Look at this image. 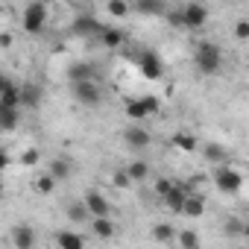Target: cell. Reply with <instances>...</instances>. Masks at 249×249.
Instances as JSON below:
<instances>
[{
	"label": "cell",
	"mask_w": 249,
	"mask_h": 249,
	"mask_svg": "<svg viewBox=\"0 0 249 249\" xmlns=\"http://www.w3.org/2000/svg\"><path fill=\"white\" fill-rule=\"evenodd\" d=\"M194 68H196V73H202V76L220 73V68H223V50H220V44H214V41H199V44L194 47Z\"/></svg>",
	"instance_id": "obj_1"
},
{
	"label": "cell",
	"mask_w": 249,
	"mask_h": 249,
	"mask_svg": "<svg viewBox=\"0 0 249 249\" xmlns=\"http://www.w3.org/2000/svg\"><path fill=\"white\" fill-rule=\"evenodd\" d=\"M214 185H217V191H223V194H237V191L243 188V173H240L237 167H231L229 161H226V164H217V170H214Z\"/></svg>",
	"instance_id": "obj_2"
},
{
	"label": "cell",
	"mask_w": 249,
	"mask_h": 249,
	"mask_svg": "<svg viewBox=\"0 0 249 249\" xmlns=\"http://www.w3.org/2000/svg\"><path fill=\"white\" fill-rule=\"evenodd\" d=\"M21 24H24V33L30 36H38L47 24V6H44V0H33V3H27L24 15H21Z\"/></svg>",
	"instance_id": "obj_3"
},
{
	"label": "cell",
	"mask_w": 249,
	"mask_h": 249,
	"mask_svg": "<svg viewBox=\"0 0 249 249\" xmlns=\"http://www.w3.org/2000/svg\"><path fill=\"white\" fill-rule=\"evenodd\" d=\"M129 56L135 59V65L141 68V73L147 76V79H153V82H159L161 76H164V62L153 53V50H129Z\"/></svg>",
	"instance_id": "obj_4"
},
{
	"label": "cell",
	"mask_w": 249,
	"mask_h": 249,
	"mask_svg": "<svg viewBox=\"0 0 249 249\" xmlns=\"http://www.w3.org/2000/svg\"><path fill=\"white\" fill-rule=\"evenodd\" d=\"M71 91H73V100L85 108H94L103 103V91L97 85V79H85V82H71Z\"/></svg>",
	"instance_id": "obj_5"
},
{
	"label": "cell",
	"mask_w": 249,
	"mask_h": 249,
	"mask_svg": "<svg viewBox=\"0 0 249 249\" xmlns=\"http://www.w3.org/2000/svg\"><path fill=\"white\" fill-rule=\"evenodd\" d=\"M182 30H202L208 24V6L205 3H185L182 9Z\"/></svg>",
	"instance_id": "obj_6"
},
{
	"label": "cell",
	"mask_w": 249,
	"mask_h": 249,
	"mask_svg": "<svg viewBox=\"0 0 249 249\" xmlns=\"http://www.w3.org/2000/svg\"><path fill=\"white\" fill-rule=\"evenodd\" d=\"M103 27H106V24H100L94 15H76L73 24H71V33H73L76 38H100Z\"/></svg>",
	"instance_id": "obj_7"
},
{
	"label": "cell",
	"mask_w": 249,
	"mask_h": 249,
	"mask_svg": "<svg viewBox=\"0 0 249 249\" xmlns=\"http://www.w3.org/2000/svg\"><path fill=\"white\" fill-rule=\"evenodd\" d=\"M129 12L144 18H161L167 12V0H129Z\"/></svg>",
	"instance_id": "obj_8"
},
{
	"label": "cell",
	"mask_w": 249,
	"mask_h": 249,
	"mask_svg": "<svg viewBox=\"0 0 249 249\" xmlns=\"http://www.w3.org/2000/svg\"><path fill=\"white\" fill-rule=\"evenodd\" d=\"M82 202H85V208H88L91 217H106V214H111V202H108L100 191H85Z\"/></svg>",
	"instance_id": "obj_9"
},
{
	"label": "cell",
	"mask_w": 249,
	"mask_h": 249,
	"mask_svg": "<svg viewBox=\"0 0 249 249\" xmlns=\"http://www.w3.org/2000/svg\"><path fill=\"white\" fill-rule=\"evenodd\" d=\"M18 91H21V108H38L41 100H44V91L36 82H21Z\"/></svg>",
	"instance_id": "obj_10"
},
{
	"label": "cell",
	"mask_w": 249,
	"mask_h": 249,
	"mask_svg": "<svg viewBox=\"0 0 249 249\" xmlns=\"http://www.w3.org/2000/svg\"><path fill=\"white\" fill-rule=\"evenodd\" d=\"M123 141H126L129 150H147L153 138H150V132L144 126H129L126 132H123Z\"/></svg>",
	"instance_id": "obj_11"
},
{
	"label": "cell",
	"mask_w": 249,
	"mask_h": 249,
	"mask_svg": "<svg viewBox=\"0 0 249 249\" xmlns=\"http://www.w3.org/2000/svg\"><path fill=\"white\" fill-rule=\"evenodd\" d=\"M185 196H188V185H182V182H173V185H170V191H167L161 199H164V205H167L173 214H179V211H182V202H185Z\"/></svg>",
	"instance_id": "obj_12"
},
{
	"label": "cell",
	"mask_w": 249,
	"mask_h": 249,
	"mask_svg": "<svg viewBox=\"0 0 249 249\" xmlns=\"http://www.w3.org/2000/svg\"><path fill=\"white\" fill-rule=\"evenodd\" d=\"M85 79H97L94 62H73L68 68V82H85Z\"/></svg>",
	"instance_id": "obj_13"
},
{
	"label": "cell",
	"mask_w": 249,
	"mask_h": 249,
	"mask_svg": "<svg viewBox=\"0 0 249 249\" xmlns=\"http://www.w3.org/2000/svg\"><path fill=\"white\" fill-rule=\"evenodd\" d=\"M202 211H205V196H202V194H191V191H188V196H185V202H182V211H179V214H185V217H202Z\"/></svg>",
	"instance_id": "obj_14"
},
{
	"label": "cell",
	"mask_w": 249,
	"mask_h": 249,
	"mask_svg": "<svg viewBox=\"0 0 249 249\" xmlns=\"http://www.w3.org/2000/svg\"><path fill=\"white\" fill-rule=\"evenodd\" d=\"M12 243H15V249H33L36 246V231L30 226H15L12 229Z\"/></svg>",
	"instance_id": "obj_15"
},
{
	"label": "cell",
	"mask_w": 249,
	"mask_h": 249,
	"mask_svg": "<svg viewBox=\"0 0 249 249\" xmlns=\"http://www.w3.org/2000/svg\"><path fill=\"white\" fill-rule=\"evenodd\" d=\"M18 123H21V108L0 106V132H12V129H18Z\"/></svg>",
	"instance_id": "obj_16"
},
{
	"label": "cell",
	"mask_w": 249,
	"mask_h": 249,
	"mask_svg": "<svg viewBox=\"0 0 249 249\" xmlns=\"http://www.w3.org/2000/svg\"><path fill=\"white\" fill-rule=\"evenodd\" d=\"M123 41H126V33H123V30H117V27H103V33H100V44H103V47L117 50Z\"/></svg>",
	"instance_id": "obj_17"
},
{
	"label": "cell",
	"mask_w": 249,
	"mask_h": 249,
	"mask_svg": "<svg viewBox=\"0 0 249 249\" xmlns=\"http://www.w3.org/2000/svg\"><path fill=\"white\" fill-rule=\"evenodd\" d=\"M47 173L56 179V182H65V179H71V173H73V164H71V159H53L50 161V167H47Z\"/></svg>",
	"instance_id": "obj_18"
},
{
	"label": "cell",
	"mask_w": 249,
	"mask_h": 249,
	"mask_svg": "<svg viewBox=\"0 0 249 249\" xmlns=\"http://www.w3.org/2000/svg\"><path fill=\"white\" fill-rule=\"evenodd\" d=\"M202 159L211 164H226L229 161V150L223 144H202Z\"/></svg>",
	"instance_id": "obj_19"
},
{
	"label": "cell",
	"mask_w": 249,
	"mask_h": 249,
	"mask_svg": "<svg viewBox=\"0 0 249 249\" xmlns=\"http://www.w3.org/2000/svg\"><path fill=\"white\" fill-rule=\"evenodd\" d=\"M126 114H129L132 120H141V117L153 114L150 106H147V97H129V100H126Z\"/></svg>",
	"instance_id": "obj_20"
},
{
	"label": "cell",
	"mask_w": 249,
	"mask_h": 249,
	"mask_svg": "<svg viewBox=\"0 0 249 249\" xmlns=\"http://www.w3.org/2000/svg\"><path fill=\"white\" fill-rule=\"evenodd\" d=\"M65 214H68V220H71V223H76V226H85V223L91 220V214H88V208H85V202H82V199H79V202H68Z\"/></svg>",
	"instance_id": "obj_21"
},
{
	"label": "cell",
	"mask_w": 249,
	"mask_h": 249,
	"mask_svg": "<svg viewBox=\"0 0 249 249\" xmlns=\"http://www.w3.org/2000/svg\"><path fill=\"white\" fill-rule=\"evenodd\" d=\"M88 226H91V231H94L97 237H111V234H114V223H111L108 214H106V217H91Z\"/></svg>",
	"instance_id": "obj_22"
},
{
	"label": "cell",
	"mask_w": 249,
	"mask_h": 249,
	"mask_svg": "<svg viewBox=\"0 0 249 249\" xmlns=\"http://www.w3.org/2000/svg\"><path fill=\"white\" fill-rule=\"evenodd\" d=\"M56 243H59L62 249H82V246H85V237L76 234V231H59V234H56Z\"/></svg>",
	"instance_id": "obj_23"
},
{
	"label": "cell",
	"mask_w": 249,
	"mask_h": 249,
	"mask_svg": "<svg viewBox=\"0 0 249 249\" xmlns=\"http://www.w3.org/2000/svg\"><path fill=\"white\" fill-rule=\"evenodd\" d=\"M0 106L21 108V91H18V85H15V82H12L9 88H3V91H0Z\"/></svg>",
	"instance_id": "obj_24"
},
{
	"label": "cell",
	"mask_w": 249,
	"mask_h": 249,
	"mask_svg": "<svg viewBox=\"0 0 249 249\" xmlns=\"http://www.w3.org/2000/svg\"><path fill=\"white\" fill-rule=\"evenodd\" d=\"M106 12L111 18H129V0H106Z\"/></svg>",
	"instance_id": "obj_25"
},
{
	"label": "cell",
	"mask_w": 249,
	"mask_h": 249,
	"mask_svg": "<svg viewBox=\"0 0 249 249\" xmlns=\"http://www.w3.org/2000/svg\"><path fill=\"white\" fill-rule=\"evenodd\" d=\"M150 234H153V240H159V243H170V240L176 237V229H173L170 223H156Z\"/></svg>",
	"instance_id": "obj_26"
},
{
	"label": "cell",
	"mask_w": 249,
	"mask_h": 249,
	"mask_svg": "<svg viewBox=\"0 0 249 249\" xmlns=\"http://www.w3.org/2000/svg\"><path fill=\"white\" fill-rule=\"evenodd\" d=\"M56 185H59V182H56L50 173H38V176L33 179V188H36L38 194H53V191H56Z\"/></svg>",
	"instance_id": "obj_27"
},
{
	"label": "cell",
	"mask_w": 249,
	"mask_h": 249,
	"mask_svg": "<svg viewBox=\"0 0 249 249\" xmlns=\"http://www.w3.org/2000/svg\"><path fill=\"white\" fill-rule=\"evenodd\" d=\"M126 176H129L132 182H144V179L150 176V164H147V161H132V164L126 167Z\"/></svg>",
	"instance_id": "obj_28"
},
{
	"label": "cell",
	"mask_w": 249,
	"mask_h": 249,
	"mask_svg": "<svg viewBox=\"0 0 249 249\" xmlns=\"http://www.w3.org/2000/svg\"><path fill=\"white\" fill-rule=\"evenodd\" d=\"M223 231H226L229 237H243V234H249L246 223H243V220H237V217H229V220H226V226H223Z\"/></svg>",
	"instance_id": "obj_29"
},
{
	"label": "cell",
	"mask_w": 249,
	"mask_h": 249,
	"mask_svg": "<svg viewBox=\"0 0 249 249\" xmlns=\"http://www.w3.org/2000/svg\"><path fill=\"white\" fill-rule=\"evenodd\" d=\"M182 249H199V234L196 231H191V229H185V231H179L176 237H173Z\"/></svg>",
	"instance_id": "obj_30"
},
{
	"label": "cell",
	"mask_w": 249,
	"mask_h": 249,
	"mask_svg": "<svg viewBox=\"0 0 249 249\" xmlns=\"http://www.w3.org/2000/svg\"><path fill=\"white\" fill-rule=\"evenodd\" d=\"M173 144H176L179 150H185V153H194V150H196V138L188 135V132H179V135L173 138Z\"/></svg>",
	"instance_id": "obj_31"
},
{
	"label": "cell",
	"mask_w": 249,
	"mask_h": 249,
	"mask_svg": "<svg viewBox=\"0 0 249 249\" xmlns=\"http://www.w3.org/2000/svg\"><path fill=\"white\" fill-rule=\"evenodd\" d=\"M111 182H114V188H129V185H132V179L126 176V170H117V173L111 176Z\"/></svg>",
	"instance_id": "obj_32"
},
{
	"label": "cell",
	"mask_w": 249,
	"mask_h": 249,
	"mask_svg": "<svg viewBox=\"0 0 249 249\" xmlns=\"http://www.w3.org/2000/svg\"><path fill=\"white\" fill-rule=\"evenodd\" d=\"M164 18H167V24H170V27H179V30H182V12H179V9H167V12H164Z\"/></svg>",
	"instance_id": "obj_33"
},
{
	"label": "cell",
	"mask_w": 249,
	"mask_h": 249,
	"mask_svg": "<svg viewBox=\"0 0 249 249\" xmlns=\"http://www.w3.org/2000/svg\"><path fill=\"white\" fill-rule=\"evenodd\" d=\"M234 36H237V41H249V21H237Z\"/></svg>",
	"instance_id": "obj_34"
},
{
	"label": "cell",
	"mask_w": 249,
	"mask_h": 249,
	"mask_svg": "<svg viewBox=\"0 0 249 249\" xmlns=\"http://www.w3.org/2000/svg\"><path fill=\"white\" fill-rule=\"evenodd\" d=\"M170 185H173V179H167V176H159V179H156V194H159V196H164V194L170 191Z\"/></svg>",
	"instance_id": "obj_35"
},
{
	"label": "cell",
	"mask_w": 249,
	"mask_h": 249,
	"mask_svg": "<svg viewBox=\"0 0 249 249\" xmlns=\"http://www.w3.org/2000/svg\"><path fill=\"white\" fill-rule=\"evenodd\" d=\"M38 159H41V153H38V150H27V153L21 156V161H24V164H38Z\"/></svg>",
	"instance_id": "obj_36"
},
{
	"label": "cell",
	"mask_w": 249,
	"mask_h": 249,
	"mask_svg": "<svg viewBox=\"0 0 249 249\" xmlns=\"http://www.w3.org/2000/svg\"><path fill=\"white\" fill-rule=\"evenodd\" d=\"M12 82H15V79H12V76H6V73H3V71H0V91H3V88H9V85H12Z\"/></svg>",
	"instance_id": "obj_37"
},
{
	"label": "cell",
	"mask_w": 249,
	"mask_h": 249,
	"mask_svg": "<svg viewBox=\"0 0 249 249\" xmlns=\"http://www.w3.org/2000/svg\"><path fill=\"white\" fill-rule=\"evenodd\" d=\"M6 167H9V156L0 150V170H6Z\"/></svg>",
	"instance_id": "obj_38"
},
{
	"label": "cell",
	"mask_w": 249,
	"mask_h": 249,
	"mask_svg": "<svg viewBox=\"0 0 249 249\" xmlns=\"http://www.w3.org/2000/svg\"><path fill=\"white\" fill-rule=\"evenodd\" d=\"M0 196H3V179H0Z\"/></svg>",
	"instance_id": "obj_39"
}]
</instances>
